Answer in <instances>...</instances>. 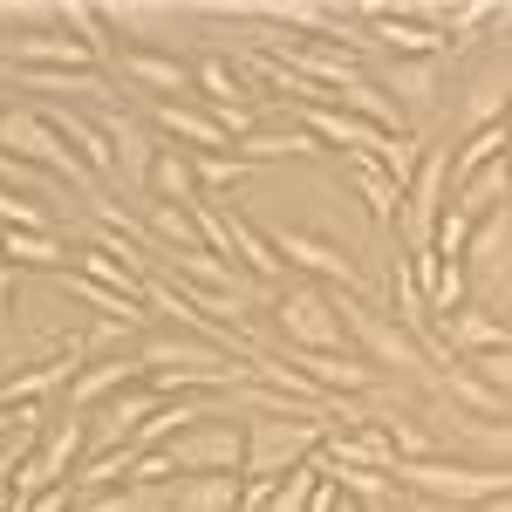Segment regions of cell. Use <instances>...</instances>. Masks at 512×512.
Returning <instances> with one entry per match:
<instances>
[{"label": "cell", "instance_id": "cell-18", "mask_svg": "<svg viewBox=\"0 0 512 512\" xmlns=\"http://www.w3.org/2000/svg\"><path fill=\"white\" fill-rule=\"evenodd\" d=\"M383 89H390V103H417V110H431L437 89H444V62H390L383 69Z\"/></svg>", "mask_w": 512, "mask_h": 512}, {"label": "cell", "instance_id": "cell-38", "mask_svg": "<svg viewBox=\"0 0 512 512\" xmlns=\"http://www.w3.org/2000/svg\"><path fill=\"white\" fill-rule=\"evenodd\" d=\"M0 55H7V35H0Z\"/></svg>", "mask_w": 512, "mask_h": 512}, {"label": "cell", "instance_id": "cell-3", "mask_svg": "<svg viewBox=\"0 0 512 512\" xmlns=\"http://www.w3.org/2000/svg\"><path fill=\"white\" fill-rule=\"evenodd\" d=\"M274 328H280V349L287 355H342L349 349V321L335 308V294L308 287V280H294L274 301Z\"/></svg>", "mask_w": 512, "mask_h": 512}, {"label": "cell", "instance_id": "cell-29", "mask_svg": "<svg viewBox=\"0 0 512 512\" xmlns=\"http://www.w3.org/2000/svg\"><path fill=\"white\" fill-rule=\"evenodd\" d=\"M198 103H246V110H253L246 76H239L233 62H219V55H205V62H198Z\"/></svg>", "mask_w": 512, "mask_h": 512}, {"label": "cell", "instance_id": "cell-22", "mask_svg": "<svg viewBox=\"0 0 512 512\" xmlns=\"http://www.w3.org/2000/svg\"><path fill=\"white\" fill-rule=\"evenodd\" d=\"M349 178H355V192H362V205H369V219L390 233L396 226V205H403V192H396L390 178L376 171V158H349Z\"/></svg>", "mask_w": 512, "mask_h": 512}, {"label": "cell", "instance_id": "cell-13", "mask_svg": "<svg viewBox=\"0 0 512 512\" xmlns=\"http://www.w3.org/2000/svg\"><path fill=\"white\" fill-rule=\"evenodd\" d=\"M506 117H512V55L465 82V137L472 130H492V123H506Z\"/></svg>", "mask_w": 512, "mask_h": 512}, {"label": "cell", "instance_id": "cell-17", "mask_svg": "<svg viewBox=\"0 0 512 512\" xmlns=\"http://www.w3.org/2000/svg\"><path fill=\"white\" fill-rule=\"evenodd\" d=\"M151 198H164V205H198V171L192 158L178 151V144H158V158H151V185H144Z\"/></svg>", "mask_w": 512, "mask_h": 512}, {"label": "cell", "instance_id": "cell-16", "mask_svg": "<svg viewBox=\"0 0 512 512\" xmlns=\"http://www.w3.org/2000/svg\"><path fill=\"white\" fill-rule=\"evenodd\" d=\"M499 158H512V123H492V130H472L458 151H451V192L458 185H472L485 164H499Z\"/></svg>", "mask_w": 512, "mask_h": 512}, {"label": "cell", "instance_id": "cell-6", "mask_svg": "<svg viewBox=\"0 0 512 512\" xmlns=\"http://www.w3.org/2000/svg\"><path fill=\"white\" fill-rule=\"evenodd\" d=\"M362 21H369V41H390L396 62H444L451 55V35L431 28V21H417V14H396V7H355Z\"/></svg>", "mask_w": 512, "mask_h": 512}, {"label": "cell", "instance_id": "cell-1", "mask_svg": "<svg viewBox=\"0 0 512 512\" xmlns=\"http://www.w3.org/2000/svg\"><path fill=\"white\" fill-rule=\"evenodd\" d=\"M335 431V417H315V410H294V417H253L246 424V485H280L294 465H308Z\"/></svg>", "mask_w": 512, "mask_h": 512}, {"label": "cell", "instance_id": "cell-27", "mask_svg": "<svg viewBox=\"0 0 512 512\" xmlns=\"http://www.w3.org/2000/svg\"><path fill=\"white\" fill-rule=\"evenodd\" d=\"M472 239H478V219H465L458 205H444V219H437L431 253L444 260V267H465V260H472Z\"/></svg>", "mask_w": 512, "mask_h": 512}, {"label": "cell", "instance_id": "cell-34", "mask_svg": "<svg viewBox=\"0 0 512 512\" xmlns=\"http://www.w3.org/2000/svg\"><path fill=\"white\" fill-rule=\"evenodd\" d=\"M362 512H410V499H403V492H390V499H362Z\"/></svg>", "mask_w": 512, "mask_h": 512}, {"label": "cell", "instance_id": "cell-19", "mask_svg": "<svg viewBox=\"0 0 512 512\" xmlns=\"http://www.w3.org/2000/svg\"><path fill=\"white\" fill-rule=\"evenodd\" d=\"M506 198H512V158H499V164H485L472 185H458V212L465 219H492Z\"/></svg>", "mask_w": 512, "mask_h": 512}, {"label": "cell", "instance_id": "cell-33", "mask_svg": "<svg viewBox=\"0 0 512 512\" xmlns=\"http://www.w3.org/2000/svg\"><path fill=\"white\" fill-rule=\"evenodd\" d=\"M465 369H472V376L485 383V390H499V396L512 390V349H499V355H472Z\"/></svg>", "mask_w": 512, "mask_h": 512}, {"label": "cell", "instance_id": "cell-14", "mask_svg": "<svg viewBox=\"0 0 512 512\" xmlns=\"http://www.w3.org/2000/svg\"><path fill=\"white\" fill-rule=\"evenodd\" d=\"M437 335H444V349H458L465 362H472V355H499V349H512V321L478 315V308H458L451 321H437Z\"/></svg>", "mask_w": 512, "mask_h": 512}, {"label": "cell", "instance_id": "cell-26", "mask_svg": "<svg viewBox=\"0 0 512 512\" xmlns=\"http://www.w3.org/2000/svg\"><path fill=\"white\" fill-rule=\"evenodd\" d=\"M62 21H69V35H76L82 48L103 62V69L117 62V55H110V21H103V7H89V0H69V7H62Z\"/></svg>", "mask_w": 512, "mask_h": 512}, {"label": "cell", "instance_id": "cell-28", "mask_svg": "<svg viewBox=\"0 0 512 512\" xmlns=\"http://www.w3.org/2000/svg\"><path fill=\"white\" fill-rule=\"evenodd\" d=\"M239 485L246 478H185L178 512H239Z\"/></svg>", "mask_w": 512, "mask_h": 512}, {"label": "cell", "instance_id": "cell-4", "mask_svg": "<svg viewBox=\"0 0 512 512\" xmlns=\"http://www.w3.org/2000/svg\"><path fill=\"white\" fill-rule=\"evenodd\" d=\"M0 151L21 158V164H41V171L62 178V185H89V192H96L89 164L62 144V130L48 123V110H0Z\"/></svg>", "mask_w": 512, "mask_h": 512}, {"label": "cell", "instance_id": "cell-37", "mask_svg": "<svg viewBox=\"0 0 512 512\" xmlns=\"http://www.w3.org/2000/svg\"><path fill=\"white\" fill-rule=\"evenodd\" d=\"M485 512H512V499H499V506H485Z\"/></svg>", "mask_w": 512, "mask_h": 512}, {"label": "cell", "instance_id": "cell-25", "mask_svg": "<svg viewBox=\"0 0 512 512\" xmlns=\"http://www.w3.org/2000/svg\"><path fill=\"white\" fill-rule=\"evenodd\" d=\"M321 144L294 123V130H253L246 144H239V158H253V164H274V158H315Z\"/></svg>", "mask_w": 512, "mask_h": 512}, {"label": "cell", "instance_id": "cell-23", "mask_svg": "<svg viewBox=\"0 0 512 512\" xmlns=\"http://www.w3.org/2000/svg\"><path fill=\"white\" fill-rule=\"evenodd\" d=\"M82 260V280H96V287H110V294H130V301H144V267H130V260H110L103 246H89V253H76Z\"/></svg>", "mask_w": 512, "mask_h": 512}, {"label": "cell", "instance_id": "cell-7", "mask_svg": "<svg viewBox=\"0 0 512 512\" xmlns=\"http://www.w3.org/2000/svg\"><path fill=\"white\" fill-rule=\"evenodd\" d=\"M335 308L349 315V328L362 335V349L376 355L383 369H410V376H424V369H437L431 355L417 349V342H410V335H403V328H396L390 315H376V308H362V301H335Z\"/></svg>", "mask_w": 512, "mask_h": 512}, {"label": "cell", "instance_id": "cell-24", "mask_svg": "<svg viewBox=\"0 0 512 512\" xmlns=\"http://www.w3.org/2000/svg\"><path fill=\"white\" fill-rule=\"evenodd\" d=\"M0 260H28V267H69V239L62 233H0Z\"/></svg>", "mask_w": 512, "mask_h": 512}, {"label": "cell", "instance_id": "cell-21", "mask_svg": "<svg viewBox=\"0 0 512 512\" xmlns=\"http://www.w3.org/2000/svg\"><path fill=\"white\" fill-rule=\"evenodd\" d=\"M62 294H76L82 308H96L103 321H123V328H137V321L151 315L144 301H130V294H110V287H96V280H82V274H62Z\"/></svg>", "mask_w": 512, "mask_h": 512}, {"label": "cell", "instance_id": "cell-11", "mask_svg": "<svg viewBox=\"0 0 512 512\" xmlns=\"http://www.w3.org/2000/svg\"><path fill=\"white\" fill-rule=\"evenodd\" d=\"M137 383H144V362H137V355H103V362H89L76 376L69 410H103V403H117L123 390H137Z\"/></svg>", "mask_w": 512, "mask_h": 512}, {"label": "cell", "instance_id": "cell-39", "mask_svg": "<svg viewBox=\"0 0 512 512\" xmlns=\"http://www.w3.org/2000/svg\"><path fill=\"white\" fill-rule=\"evenodd\" d=\"M506 123H512V117H506Z\"/></svg>", "mask_w": 512, "mask_h": 512}, {"label": "cell", "instance_id": "cell-31", "mask_svg": "<svg viewBox=\"0 0 512 512\" xmlns=\"http://www.w3.org/2000/svg\"><path fill=\"white\" fill-rule=\"evenodd\" d=\"M0 233H55V219H48V205L0 185Z\"/></svg>", "mask_w": 512, "mask_h": 512}, {"label": "cell", "instance_id": "cell-20", "mask_svg": "<svg viewBox=\"0 0 512 512\" xmlns=\"http://www.w3.org/2000/svg\"><path fill=\"white\" fill-rule=\"evenodd\" d=\"M144 226H151V239H164L171 253H198V246H205L192 205H164V198H151V205H144Z\"/></svg>", "mask_w": 512, "mask_h": 512}, {"label": "cell", "instance_id": "cell-30", "mask_svg": "<svg viewBox=\"0 0 512 512\" xmlns=\"http://www.w3.org/2000/svg\"><path fill=\"white\" fill-rule=\"evenodd\" d=\"M192 171H198V192L219 198L226 185H246L260 164H253V158H233V151H219V158H192Z\"/></svg>", "mask_w": 512, "mask_h": 512}, {"label": "cell", "instance_id": "cell-10", "mask_svg": "<svg viewBox=\"0 0 512 512\" xmlns=\"http://www.w3.org/2000/svg\"><path fill=\"white\" fill-rule=\"evenodd\" d=\"M103 137H110V151H117V185L130 192V185H151V158H158V144H151V130L130 117V110H103Z\"/></svg>", "mask_w": 512, "mask_h": 512}, {"label": "cell", "instance_id": "cell-2", "mask_svg": "<svg viewBox=\"0 0 512 512\" xmlns=\"http://www.w3.org/2000/svg\"><path fill=\"white\" fill-rule=\"evenodd\" d=\"M396 478H403V492H424V499H458L465 512L512 499V465H465V458H403V465H396Z\"/></svg>", "mask_w": 512, "mask_h": 512}, {"label": "cell", "instance_id": "cell-9", "mask_svg": "<svg viewBox=\"0 0 512 512\" xmlns=\"http://www.w3.org/2000/svg\"><path fill=\"white\" fill-rule=\"evenodd\" d=\"M110 76L151 89L158 103H171V96H198V69H185V62L164 55V48H123L117 62H110Z\"/></svg>", "mask_w": 512, "mask_h": 512}, {"label": "cell", "instance_id": "cell-8", "mask_svg": "<svg viewBox=\"0 0 512 512\" xmlns=\"http://www.w3.org/2000/svg\"><path fill=\"white\" fill-rule=\"evenodd\" d=\"M151 123H158L171 144H185V158H219L233 137L219 130V117L198 103V96H171V103H151Z\"/></svg>", "mask_w": 512, "mask_h": 512}, {"label": "cell", "instance_id": "cell-15", "mask_svg": "<svg viewBox=\"0 0 512 512\" xmlns=\"http://www.w3.org/2000/svg\"><path fill=\"white\" fill-rule=\"evenodd\" d=\"M48 123L62 130V144L89 164V178H117V151H110V137H103V123L76 117V110H48Z\"/></svg>", "mask_w": 512, "mask_h": 512}, {"label": "cell", "instance_id": "cell-36", "mask_svg": "<svg viewBox=\"0 0 512 512\" xmlns=\"http://www.w3.org/2000/svg\"><path fill=\"white\" fill-rule=\"evenodd\" d=\"M472 431H478V437H492V444H506V451H512V431H499V424H472Z\"/></svg>", "mask_w": 512, "mask_h": 512}, {"label": "cell", "instance_id": "cell-5", "mask_svg": "<svg viewBox=\"0 0 512 512\" xmlns=\"http://www.w3.org/2000/svg\"><path fill=\"white\" fill-rule=\"evenodd\" d=\"M274 239V253H280V267H301V274H315L328 280V287H342L349 301H362V267H355V253H342L335 239H321V233H301V226H280Z\"/></svg>", "mask_w": 512, "mask_h": 512}, {"label": "cell", "instance_id": "cell-12", "mask_svg": "<svg viewBox=\"0 0 512 512\" xmlns=\"http://www.w3.org/2000/svg\"><path fill=\"white\" fill-rule=\"evenodd\" d=\"M7 55H14V69H55V76H82V69H103L76 35H21L7 41Z\"/></svg>", "mask_w": 512, "mask_h": 512}, {"label": "cell", "instance_id": "cell-32", "mask_svg": "<svg viewBox=\"0 0 512 512\" xmlns=\"http://www.w3.org/2000/svg\"><path fill=\"white\" fill-rule=\"evenodd\" d=\"M444 390L458 396V403H472V410H485V424H499V410H506V396H499V390H485L472 369H444Z\"/></svg>", "mask_w": 512, "mask_h": 512}, {"label": "cell", "instance_id": "cell-35", "mask_svg": "<svg viewBox=\"0 0 512 512\" xmlns=\"http://www.w3.org/2000/svg\"><path fill=\"white\" fill-rule=\"evenodd\" d=\"M7 294H14V267L0 260V321H7Z\"/></svg>", "mask_w": 512, "mask_h": 512}]
</instances>
